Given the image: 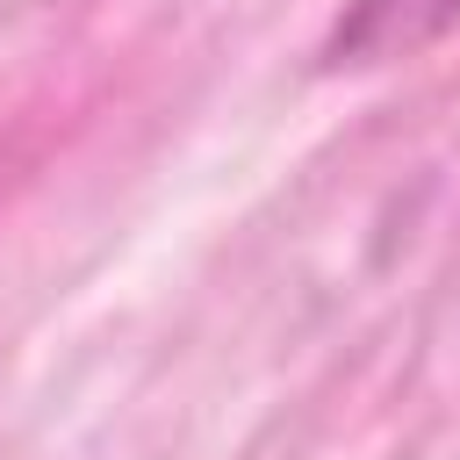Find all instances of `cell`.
Instances as JSON below:
<instances>
[{
    "label": "cell",
    "instance_id": "1",
    "mask_svg": "<svg viewBox=\"0 0 460 460\" xmlns=\"http://www.w3.org/2000/svg\"><path fill=\"white\" fill-rule=\"evenodd\" d=\"M453 29H460V0H352L323 43V65L331 72H374V65L431 50Z\"/></svg>",
    "mask_w": 460,
    "mask_h": 460
}]
</instances>
